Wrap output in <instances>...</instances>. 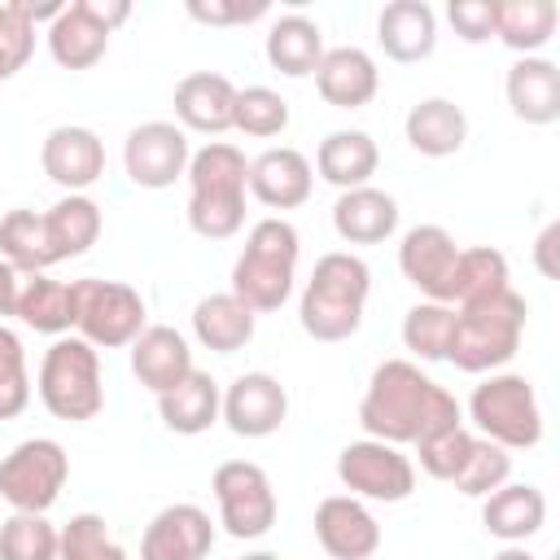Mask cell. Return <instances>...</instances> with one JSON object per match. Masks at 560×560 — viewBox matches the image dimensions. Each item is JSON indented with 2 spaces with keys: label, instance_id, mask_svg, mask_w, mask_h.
<instances>
[{
  "label": "cell",
  "instance_id": "29",
  "mask_svg": "<svg viewBox=\"0 0 560 560\" xmlns=\"http://www.w3.org/2000/svg\"><path fill=\"white\" fill-rule=\"evenodd\" d=\"M219 402H223V389L210 372H188L175 389L158 394V416L171 433H184V438H197L206 433L214 420H219Z\"/></svg>",
  "mask_w": 560,
  "mask_h": 560
},
{
  "label": "cell",
  "instance_id": "45",
  "mask_svg": "<svg viewBox=\"0 0 560 560\" xmlns=\"http://www.w3.org/2000/svg\"><path fill=\"white\" fill-rule=\"evenodd\" d=\"M192 22L201 26H245V22H258L267 18V0H188L184 4Z\"/></svg>",
  "mask_w": 560,
  "mask_h": 560
},
{
  "label": "cell",
  "instance_id": "12",
  "mask_svg": "<svg viewBox=\"0 0 560 560\" xmlns=\"http://www.w3.org/2000/svg\"><path fill=\"white\" fill-rule=\"evenodd\" d=\"M188 158H192V149H188V136L179 122L153 118V122L131 127L122 140V171L136 188H153V192L171 188L188 171Z\"/></svg>",
  "mask_w": 560,
  "mask_h": 560
},
{
  "label": "cell",
  "instance_id": "24",
  "mask_svg": "<svg viewBox=\"0 0 560 560\" xmlns=\"http://www.w3.org/2000/svg\"><path fill=\"white\" fill-rule=\"evenodd\" d=\"M332 228L346 245H381L398 228V201L372 184L350 188L332 201Z\"/></svg>",
  "mask_w": 560,
  "mask_h": 560
},
{
  "label": "cell",
  "instance_id": "19",
  "mask_svg": "<svg viewBox=\"0 0 560 560\" xmlns=\"http://www.w3.org/2000/svg\"><path fill=\"white\" fill-rule=\"evenodd\" d=\"M315 188V171L306 162V153L280 144V149H267L249 162V192L267 206V210H298L306 206Z\"/></svg>",
  "mask_w": 560,
  "mask_h": 560
},
{
  "label": "cell",
  "instance_id": "51",
  "mask_svg": "<svg viewBox=\"0 0 560 560\" xmlns=\"http://www.w3.org/2000/svg\"><path fill=\"white\" fill-rule=\"evenodd\" d=\"M241 560H280L276 551H249V556H241Z\"/></svg>",
  "mask_w": 560,
  "mask_h": 560
},
{
  "label": "cell",
  "instance_id": "1",
  "mask_svg": "<svg viewBox=\"0 0 560 560\" xmlns=\"http://www.w3.org/2000/svg\"><path fill=\"white\" fill-rule=\"evenodd\" d=\"M359 424L368 438L389 442V446H416L420 438L464 424V411L446 385L420 372L411 359H385L359 402Z\"/></svg>",
  "mask_w": 560,
  "mask_h": 560
},
{
  "label": "cell",
  "instance_id": "20",
  "mask_svg": "<svg viewBox=\"0 0 560 560\" xmlns=\"http://www.w3.org/2000/svg\"><path fill=\"white\" fill-rule=\"evenodd\" d=\"M315 88H319V96H324L332 109H363V105L376 96V88H381V70H376V61H372L363 48H354V44H346V48H324V57H319V66H315Z\"/></svg>",
  "mask_w": 560,
  "mask_h": 560
},
{
  "label": "cell",
  "instance_id": "50",
  "mask_svg": "<svg viewBox=\"0 0 560 560\" xmlns=\"http://www.w3.org/2000/svg\"><path fill=\"white\" fill-rule=\"evenodd\" d=\"M494 560H534V556H529V551H525L521 542H512V547H503V551H499Z\"/></svg>",
  "mask_w": 560,
  "mask_h": 560
},
{
  "label": "cell",
  "instance_id": "27",
  "mask_svg": "<svg viewBox=\"0 0 560 560\" xmlns=\"http://www.w3.org/2000/svg\"><path fill=\"white\" fill-rule=\"evenodd\" d=\"M542 521H547V499L529 481H503L494 494H486L481 525H486V534L503 538L508 547L534 538L542 529Z\"/></svg>",
  "mask_w": 560,
  "mask_h": 560
},
{
  "label": "cell",
  "instance_id": "46",
  "mask_svg": "<svg viewBox=\"0 0 560 560\" xmlns=\"http://www.w3.org/2000/svg\"><path fill=\"white\" fill-rule=\"evenodd\" d=\"M446 18H451V26L464 44L494 39V0H451Z\"/></svg>",
  "mask_w": 560,
  "mask_h": 560
},
{
  "label": "cell",
  "instance_id": "30",
  "mask_svg": "<svg viewBox=\"0 0 560 560\" xmlns=\"http://www.w3.org/2000/svg\"><path fill=\"white\" fill-rule=\"evenodd\" d=\"M254 324H258V315L232 293H210L192 306V337L214 354L245 350L254 341Z\"/></svg>",
  "mask_w": 560,
  "mask_h": 560
},
{
  "label": "cell",
  "instance_id": "10",
  "mask_svg": "<svg viewBox=\"0 0 560 560\" xmlns=\"http://www.w3.org/2000/svg\"><path fill=\"white\" fill-rule=\"evenodd\" d=\"M210 490H214V503H219V525L232 534V538H262L271 525H276V490H271V477L254 464V459H228L214 468L210 477Z\"/></svg>",
  "mask_w": 560,
  "mask_h": 560
},
{
  "label": "cell",
  "instance_id": "39",
  "mask_svg": "<svg viewBox=\"0 0 560 560\" xmlns=\"http://www.w3.org/2000/svg\"><path fill=\"white\" fill-rule=\"evenodd\" d=\"M57 556L61 560H127V551L109 534L105 516H96V512H79L57 529Z\"/></svg>",
  "mask_w": 560,
  "mask_h": 560
},
{
  "label": "cell",
  "instance_id": "34",
  "mask_svg": "<svg viewBox=\"0 0 560 560\" xmlns=\"http://www.w3.org/2000/svg\"><path fill=\"white\" fill-rule=\"evenodd\" d=\"M13 315L35 332L66 337L74 328V284L52 280V276H26L22 289H18V311Z\"/></svg>",
  "mask_w": 560,
  "mask_h": 560
},
{
  "label": "cell",
  "instance_id": "11",
  "mask_svg": "<svg viewBox=\"0 0 560 560\" xmlns=\"http://www.w3.org/2000/svg\"><path fill=\"white\" fill-rule=\"evenodd\" d=\"M337 477L354 499H372V503H402L416 490V464L376 438L350 442L337 455Z\"/></svg>",
  "mask_w": 560,
  "mask_h": 560
},
{
  "label": "cell",
  "instance_id": "7",
  "mask_svg": "<svg viewBox=\"0 0 560 560\" xmlns=\"http://www.w3.org/2000/svg\"><path fill=\"white\" fill-rule=\"evenodd\" d=\"M468 420L477 424V438L503 451H529L542 442V407L521 372H490L468 398Z\"/></svg>",
  "mask_w": 560,
  "mask_h": 560
},
{
  "label": "cell",
  "instance_id": "21",
  "mask_svg": "<svg viewBox=\"0 0 560 560\" xmlns=\"http://www.w3.org/2000/svg\"><path fill=\"white\" fill-rule=\"evenodd\" d=\"M503 92H508V109L529 127H551L560 118V66L551 57L512 61Z\"/></svg>",
  "mask_w": 560,
  "mask_h": 560
},
{
  "label": "cell",
  "instance_id": "28",
  "mask_svg": "<svg viewBox=\"0 0 560 560\" xmlns=\"http://www.w3.org/2000/svg\"><path fill=\"white\" fill-rule=\"evenodd\" d=\"M381 166V149L368 131H328L315 149V171L319 179H328L332 188L350 192L363 188Z\"/></svg>",
  "mask_w": 560,
  "mask_h": 560
},
{
  "label": "cell",
  "instance_id": "38",
  "mask_svg": "<svg viewBox=\"0 0 560 560\" xmlns=\"http://www.w3.org/2000/svg\"><path fill=\"white\" fill-rule=\"evenodd\" d=\"M232 127L241 136H254V140H271L289 127V101L276 92V88H236V105H232Z\"/></svg>",
  "mask_w": 560,
  "mask_h": 560
},
{
  "label": "cell",
  "instance_id": "44",
  "mask_svg": "<svg viewBox=\"0 0 560 560\" xmlns=\"http://www.w3.org/2000/svg\"><path fill=\"white\" fill-rule=\"evenodd\" d=\"M35 52V22L22 13V4H0V83L13 79Z\"/></svg>",
  "mask_w": 560,
  "mask_h": 560
},
{
  "label": "cell",
  "instance_id": "33",
  "mask_svg": "<svg viewBox=\"0 0 560 560\" xmlns=\"http://www.w3.org/2000/svg\"><path fill=\"white\" fill-rule=\"evenodd\" d=\"M44 232H48V245H52L57 262L79 258L101 236V206L88 192H66L57 206L44 210Z\"/></svg>",
  "mask_w": 560,
  "mask_h": 560
},
{
  "label": "cell",
  "instance_id": "42",
  "mask_svg": "<svg viewBox=\"0 0 560 560\" xmlns=\"http://www.w3.org/2000/svg\"><path fill=\"white\" fill-rule=\"evenodd\" d=\"M472 442H477V433H472L468 424L438 429V433H429V438H420V442H416L420 468H424L429 477H438V481H455V472L464 468V459H468Z\"/></svg>",
  "mask_w": 560,
  "mask_h": 560
},
{
  "label": "cell",
  "instance_id": "31",
  "mask_svg": "<svg viewBox=\"0 0 560 560\" xmlns=\"http://www.w3.org/2000/svg\"><path fill=\"white\" fill-rule=\"evenodd\" d=\"M324 57V31L319 22H311L306 13H284L271 22L267 31V61L271 70H280L284 79H306L315 74Z\"/></svg>",
  "mask_w": 560,
  "mask_h": 560
},
{
  "label": "cell",
  "instance_id": "35",
  "mask_svg": "<svg viewBox=\"0 0 560 560\" xmlns=\"http://www.w3.org/2000/svg\"><path fill=\"white\" fill-rule=\"evenodd\" d=\"M0 258L18 271V276H44L57 258L44 232V214L35 210H9L0 219Z\"/></svg>",
  "mask_w": 560,
  "mask_h": 560
},
{
  "label": "cell",
  "instance_id": "8",
  "mask_svg": "<svg viewBox=\"0 0 560 560\" xmlns=\"http://www.w3.org/2000/svg\"><path fill=\"white\" fill-rule=\"evenodd\" d=\"M74 284V332L96 350H122L144 332V298L122 280H70Z\"/></svg>",
  "mask_w": 560,
  "mask_h": 560
},
{
  "label": "cell",
  "instance_id": "3",
  "mask_svg": "<svg viewBox=\"0 0 560 560\" xmlns=\"http://www.w3.org/2000/svg\"><path fill=\"white\" fill-rule=\"evenodd\" d=\"M368 293H372V271H368V262L359 254L332 249V254L315 258L311 280H306L302 302H298L302 332L315 337V341H346V337H354L359 324H363Z\"/></svg>",
  "mask_w": 560,
  "mask_h": 560
},
{
  "label": "cell",
  "instance_id": "18",
  "mask_svg": "<svg viewBox=\"0 0 560 560\" xmlns=\"http://www.w3.org/2000/svg\"><path fill=\"white\" fill-rule=\"evenodd\" d=\"M232 105H236V83L219 70H192L175 83V118L184 131H201V136L232 131Z\"/></svg>",
  "mask_w": 560,
  "mask_h": 560
},
{
  "label": "cell",
  "instance_id": "36",
  "mask_svg": "<svg viewBox=\"0 0 560 560\" xmlns=\"http://www.w3.org/2000/svg\"><path fill=\"white\" fill-rule=\"evenodd\" d=\"M512 289V271H508V258L490 245H472V249H459V262H455V280H451V306H468V302H481L490 293H503Z\"/></svg>",
  "mask_w": 560,
  "mask_h": 560
},
{
  "label": "cell",
  "instance_id": "5",
  "mask_svg": "<svg viewBox=\"0 0 560 560\" xmlns=\"http://www.w3.org/2000/svg\"><path fill=\"white\" fill-rule=\"evenodd\" d=\"M525 298L516 289L490 293L481 302L455 306V328H451V346H446V363H455L459 372H499L516 350H521V332H525Z\"/></svg>",
  "mask_w": 560,
  "mask_h": 560
},
{
  "label": "cell",
  "instance_id": "37",
  "mask_svg": "<svg viewBox=\"0 0 560 560\" xmlns=\"http://www.w3.org/2000/svg\"><path fill=\"white\" fill-rule=\"evenodd\" d=\"M451 328H455V306H446V302H416L402 315V346L420 363H438V359H446Z\"/></svg>",
  "mask_w": 560,
  "mask_h": 560
},
{
  "label": "cell",
  "instance_id": "43",
  "mask_svg": "<svg viewBox=\"0 0 560 560\" xmlns=\"http://www.w3.org/2000/svg\"><path fill=\"white\" fill-rule=\"evenodd\" d=\"M26 402H31V372H26L22 337L0 324V420L22 416Z\"/></svg>",
  "mask_w": 560,
  "mask_h": 560
},
{
  "label": "cell",
  "instance_id": "22",
  "mask_svg": "<svg viewBox=\"0 0 560 560\" xmlns=\"http://www.w3.org/2000/svg\"><path fill=\"white\" fill-rule=\"evenodd\" d=\"M188 372H192V350H188L184 332H175L166 324H144V332L131 341V376L144 389L166 394Z\"/></svg>",
  "mask_w": 560,
  "mask_h": 560
},
{
  "label": "cell",
  "instance_id": "14",
  "mask_svg": "<svg viewBox=\"0 0 560 560\" xmlns=\"http://www.w3.org/2000/svg\"><path fill=\"white\" fill-rule=\"evenodd\" d=\"M289 416V394L271 372H245L223 389L219 420L236 438H271Z\"/></svg>",
  "mask_w": 560,
  "mask_h": 560
},
{
  "label": "cell",
  "instance_id": "13",
  "mask_svg": "<svg viewBox=\"0 0 560 560\" xmlns=\"http://www.w3.org/2000/svg\"><path fill=\"white\" fill-rule=\"evenodd\" d=\"M455 262H459V245L438 223H416L398 245V271L407 276V284H416L424 293V302H446L451 306Z\"/></svg>",
  "mask_w": 560,
  "mask_h": 560
},
{
  "label": "cell",
  "instance_id": "25",
  "mask_svg": "<svg viewBox=\"0 0 560 560\" xmlns=\"http://www.w3.org/2000/svg\"><path fill=\"white\" fill-rule=\"evenodd\" d=\"M109 48V31L92 18L88 0H70L48 22V52L61 70H92Z\"/></svg>",
  "mask_w": 560,
  "mask_h": 560
},
{
  "label": "cell",
  "instance_id": "4",
  "mask_svg": "<svg viewBox=\"0 0 560 560\" xmlns=\"http://www.w3.org/2000/svg\"><path fill=\"white\" fill-rule=\"evenodd\" d=\"M298 254H302V241H298V228L280 214L271 219H258L245 236V249L232 267V298H241L254 315H271L289 302L293 293V276H298Z\"/></svg>",
  "mask_w": 560,
  "mask_h": 560
},
{
  "label": "cell",
  "instance_id": "47",
  "mask_svg": "<svg viewBox=\"0 0 560 560\" xmlns=\"http://www.w3.org/2000/svg\"><path fill=\"white\" fill-rule=\"evenodd\" d=\"M556 241H560V223H547V228L538 232V241H534V262H538V271H542L547 280L560 276V267H556Z\"/></svg>",
  "mask_w": 560,
  "mask_h": 560
},
{
  "label": "cell",
  "instance_id": "41",
  "mask_svg": "<svg viewBox=\"0 0 560 560\" xmlns=\"http://www.w3.org/2000/svg\"><path fill=\"white\" fill-rule=\"evenodd\" d=\"M508 477H512V455H508L503 446L477 438L472 451H468V459H464V468L455 472L451 486H455L459 494H468V499H486V494H494Z\"/></svg>",
  "mask_w": 560,
  "mask_h": 560
},
{
  "label": "cell",
  "instance_id": "23",
  "mask_svg": "<svg viewBox=\"0 0 560 560\" xmlns=\"http://www.w3.org/2000/svg\"><path fill=\"white\" fill-rule=\"evenodd\" d=\"M376 39L389 61H424L438 44V18L424 0H389L376 18Z\"/></svg>",
  "mask_w": 560,
  "mask_h": 560
},
{
  "label": "cell",
  "instance_id": "49",
  "mask_svg": "<svg viewBox=\"0 0 560 560\" xmlns=\"http://www.w3.org/2000/svg\"><path fill=\"white\" fill-rule=\"evenodd\" d=\"M18 289H22V276L0 258V319L18 311Z\"/></svg>",
  "mask_w": 560,
  "mask_h": 560
},
{
  "label": "cell",
  "instance_id": "15",
  "mask_svg": "<svg viewBox=\"0 0 560 560\" xmlns=\"http://www.w3.org/2000/svg\"><path fill=\"white\" fill-rule=\"evenodd\" d=\"M39 166L44 175L66 188V192H88L101 175H105V144L92 127H79V122H61L44 136V149H39Z\"/></svg>",
  "mask_w": 560,
  "mask_h": 560
},
{
  "label": "cell",
  "instance_id": "40",
  "mask_svg": "<svg viewBox=\"0 0 560 560\" xmlns=\"http://www.w3.org/2000/svg\"><path fill=\"white\" fill-rule=\"evenodd\" d=\"M57 525L44 512H13L0 525V560H52Z\"/></svg>",
  "mask_w": 560,
  "mask_h": 560
},
{
  "label": "cell",
  "instance_id": "16",
  "mask_svg": "<svg viewBox=\"0 0 560 560\" xmlns=\"http://www.w3.org/2000/svg\"><path fill=\"white\" fill-rule=\"evenodd\" d=\"M214 547V521L197 503L162 508L140 534V560H206Z\"/></svg>",
  "mask_w": 560,
  "mask_h": 560
},
{
  "label": "cell",
  "instance_id": "17",
  "mask_svg": "<svg viewBox=\"0 0 560 560\" xmlns=\"http://www.w3.org/2000/svg\"><path fill=\"white\" fill-rule=\"evenodd\" d=\"M315 538L332 560H372L381 547V525L354 494H328L315 508Z\"/></svg>",
  "mask_w": 560,
  "mask_h": 560
},
{
  "label": "cell",
  "instance_id": "6",
  "mask_svg": "<svg viewBox=\"0 0 560 560\" xmlns=\"http://www.w3.org/2000/svg\"><path fill=\"white\" fill-rule=\"evenodd\" d=\"M39 402L57 420H92L105 407V385H101V350L88 346L83 337H57L44 359H39Z\"/></svg>",
  "mask_w": 560,
  "mask_h": 560
},
{
  "label": "cell",
  "instance_id": "9",
  "mask_svg": "<svg viewBox=\"0 0 560 560\" xmlns=\"http://www.w3.org/2000/svg\"><path fill=\"white\" fill-rule=\"evenodd\" d=\"M70 477V455L57 438H26L0 459V499L13 512H48Z\"/></svg>",
  "mask_w": 560,
  "mask_h": 560
},
{
  "label": "cell",
  "instance_id": "32",
  "mask_svg": "<svg viewBox=\"0 0 560 560\" xmlns=\"http://www.w3.org/2000/svg\"><path fill=\"white\" fill-rule=\"evenodd\" d=\"M556 22V0H494V39H503L521 57H538V48L551 44Z\"/></svg>",
  "mask_w": 560,
  "mask_h": 560
},
{
  "label": "cell",
  "instance_id": "48",
  "mask_svg": "<svg viewBox=\"0 0 560 560\" xmlns=\"http://www.w3.org/2000/svg\"><path fill=\"white\" fill-rule=\"evenodd\" d=\"M88 9H92V18H96L109 35L131 18V4H127V0H88Z\"/></svg>",
  "mask_w": 560,
  "mask_h": 560
},
{
  "label": "cell",
  "instance_id": "26",
  "mask_svg": "<svg viewBox=\"0 0 560 560\" xmlns=\"http://www.w3.org/2000/svg\"><path fill=\"white\" fill-rule=\"evenodd\" d=\"M402 131L420 158H451L468 140V114L446 96H424L407 109Z\"/></svg>",
  "mask_w": 560,
  "mask_h": 560
},
{
  "label": "cell",
  "instance_id": "2",
  "mask_svg": "<svg viewBox=\"0 0 560 560\" xmlns=\"http://www.w3.org/2000/svg\"><path fill=\"white\" fill-rule=\"evenodd\" d=\"M188 228L206 241H228L245 228L249 162L236 144L210 140L188 158Z\"/></svg>",
  "mask_w": 560,
  "mask_h": 560
}]
</instances>
